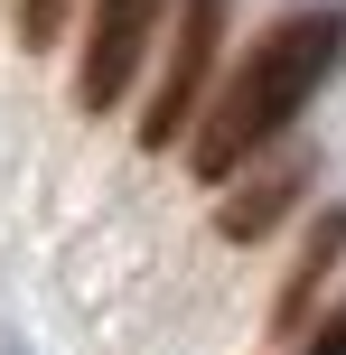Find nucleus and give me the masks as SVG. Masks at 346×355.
<instances>
[{"label":"nucleus","instance_id":"nucleus-1","mask_svg":"<svg viewBox=\"0 0 346 355\" xmlns=\"http://www.w3.org/2000/svg\"><path fill=\"white\" fill-rule=\"evenodd\" d=\"M337 66H346V0H318V10H291L281 28H262L253 47H243L234 85L216 94L206 131L187 141V168H197L206 187H225L253 150H272L281 131L309 112V94L328 85Z\"/></svg>","mask_w":346,"mask_h":355},{"label":"nucleus","instance_id":"nucleus-2","mask_svg":"<svg viewBox=\"0 0 346 355\" xmlns=\"http://www.w3.org/2000/svg\"><path fill=\"white\" fill-rule=\"evenodd\" d=\"M159 10H168V0H85V56H75V103H85V112H112L131 94Z\"/></svg>","mask_w":346,"mask_h":355},{"label":"nucleus","instance_id":"nucleus-3","mask_svg":"<svg viewBox=\"0 0 346 355\" xmlns=\"http://www.w3.org/2000/svg\"><path fill=\"white\" fill-rule=\"evenodd\" d=\"M216 47H225V0H187L178 10V47L159 66V94L141 112V150H178V131L197 122V94L216 75Z\"/></svg>","mask_w":346,"mask_h":355},{"label":"nucleus","instance_id":"nucleus-4","mask_svg":"<svg viewBox=\"0 0 346 355\" xmlns=\"http://www.w3.org/2000/svg\"><path fill=\"white\" fill-rule=\"evenodd\" d=\"M309 187V168H281V178H253V187H234L216 206V234L225 243H262V234L281 225V215H291V196Z\"/></svg>","mask_w":346,"mask_h":355},{"label":"nucleus","instance_id":"nucleus-5","mask_svg":"<svg viewBox=\"0 0 346 355\" xmlns=\"http://www.w3.org/2000/svg\"><path fill=\"white\" fill-rule=\"evenodd\" d=\"M337 252H346V206H328L309 225V243H300V271H291V290H281V327H300V309L318 300V281L337 271Z\"/></svg>","mask_w":346,"mask_h":355},{"label":"nucleus","instance_id":"nucleus-6","mask_svg":"<svg viewBox=\"0 0 346 355\" xmlns=\"http://www.w3.org/2000/svg\"><path fill=\"white\" fill-rule=\"evenodd\" d=\"M66 10H75V0H19V47H28V56H47L56 47V37H66Z\"/></svg>","mask_w":346,"mask_h":355},{"label":"nucleus","instance_id":"nucleus-7","mask_svg":"<svg viewBox=\"0 0 346 355\" xmlns=\"http://www.w3.org/2000/svg\"><path fill=\"white\" fill-rule=\"evenodd\" d=\"M300 355H346V300L328 309V318H318V337H309V346H300Z\"/></svg>","mask_w":346,"mask_h":355},{"label":"nucleus","instance_id":"nucleus-8","mask_svg":"<svg viewBox=\"0 0 346 355\" xmlns=\"http://www.w3.org/2000/svg\"><path fill=\"white\" fill-rule=\"evenodd\" d=\"M0 355H28V346H19V337H10V327H0Z\"/></svg>","mask_w":346,"mask_h":355}]
</instances>
